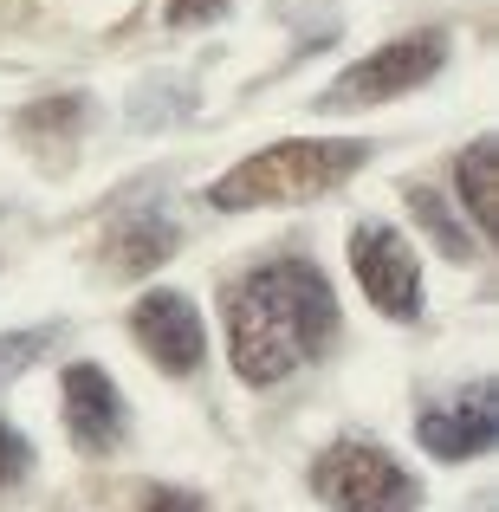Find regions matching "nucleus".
<instances>
[{
  "mask_svg": "<svg viewBox=\"0 0 499 512\" xmlns=\"http://www.w3.org/2000/svg\"><path fill=\"white\" fill-rule=\"evenodd\" d=\"M337 292L312 260H266L227 286V357L240 383L273 389L337 344Z\"/></svg>",
  "mask_w": 499,
  "mask_h": 512,
  "instance_id": "obj_1",
  "label": "nucleus"
},
{
  "mask_svg": "<svg viewBox=\"0 0 499 512\" xmlns=\"http://www.w3.org/2000/svg\"><path fill=\"white\" fill-rule=\"evenodd\" d=\"M363 163H370V143L363 137H292V143H273V150L247 156L240 169H227L208 188V201L227 214L292 208V201H318L331 188H344Z\"/></svg>",
  "mask_w": 499,
  "mask_h": 512,
  "instance_id": "obj_2",
  "label": "nucleus"
},
{
  "mask_svg": "<svg viewBox=\"0 0 499 512\" xmlns=\"http://www.w3.org/2000/svg\"><path fill=\"white\" fill-rule=\"evenodd\" d=\"M312 493L337 512H415L422 487L396 454L370 448V441H331L312 461Z\"/></svg>",
  "mask_w": 499,
  "mask_h": 512,
  "instance_id": "obj_3",
  "label": "nucleus"
},
{
  "mask_svg": "<svg viewBox=\"0 0 499 512\" xmlns=\"http://www.w3.org/2000/svg\"><path fill=\"white\" fill-rule=\"evenodd\" d=\"M448 65V33H409V39H389V46H376L370 59H357L344 78H331L325 85V111H357V104H389L402 98V91L428 85V78Z\"/></svg>",
  "mask_w": 499,
  "mask_h": 512,
  "instance_id": "obj_4",
  "label": "nucleus"
},
{
  "mask_svg": "<svg viewBox=\"0 0 499 512\" xmlns=\"http://www.w3.org/2000/svg\"><path fill=\"white\" fill-rule=\"evenodd\" d=\"M350 273H357L363 299L383 318H396V325H415V318H422V260H415V247L396 227L363 221L357 234H350Z\"/></svg>",
  "mask_w": 499,
  "mask_h": 512,
  "instance_id": "obj_5",
  "label": "nucleus"
},
{
  "mask_svg": "<svg viewBox=\"0 0 499 512\" xmlns=\"http://www.w3.org/2000/svg\"><path fill=\"white\" fill-rule=\"evenodd\" d=\"M130 338L143 344V357H150L163 376H195L201 350H208L201 312H195V299H182V292H143V299L130 305Z\"/></svg>",
  "mask_w": 499,
  "mask_h": 512,
  "instance_id": "obj_6",
  "label": "nucleus"
},
{
  "mask_svg": "<svg viewBox=\"0 0 499 512\" xmlns=\"http://www.w3.org/2000/svg\"><path fill=\"white\" fill-rule=\"evenodd\" d=\"M499 435V396L493 383H467L454 402H441V409H428L422 422H415V441H422L435 461H474V454H487Z\"/></svg>",
  "mask_w": 499,
  "mask_h": 512,
  "instance_id": "obj_7",
  "label": "nucleus"
},
{
  "mask_svg": "<svg viewBox=\"0 0 499 512\" xmlns=\"http://www.w3.org/2000/svg\"><path fill=\"white\" fill-rule=\"evenodd\" d=\"M65 435L85 454H117L130 435V409L98 363H72L65 370Z\"/></svg>",
  "mask_w": 499,
  "mask_h": 512,
  "instance_id": "obj_8",
  "label": "nucleus"
},
{
  "mask_svg": "<svg viewBox=\"0 0 499 512\" xmlns=\"http://www.w3.org/2000/svg\"><path fill=\"white\" fill-rule=\"evenodd\" d=\"M175 247H182V227L163 208H130L104 234V266L111 273H156L163 260H175Z\"/></svg>",
  "mask_w": 499,
  "mask_h": 512,
  "instance_id": "obj_9",
  "label": "nucleus"
},
{
  "mask_svg": "<svg viewBox=\"0 0 499 512\" xmlns=\"http://www.w3.org/2000/svg\"><path fill=\"white\" fill-rule=\"evenodd\" d=\"M454 182H461V201H467L480 234H499V150H493V137L467 143L461 163H454Z\"/></svg>",
  "mask_w": 499,
  "mask_h": 512,
  "instance_id": "obj_10",
  "label": "nucleus"
},
{
  "mask_svg": "<svg viewBox=\"0 0 499 512\" xmlns=\"http://www.w3.org/2000/svg\"><path fill=\"white\" fill-rule=\"evenodd\" d=\"M78 130H85V98H46V104L26 111L20 137L26 143H46V137H78Z\"/></svg>",
  "mask_w": 499,
  "mask_h": 512,
  "instance_id": "obj_11",
  "label": "nucleus"
},
{
  "mask_svg": "<svg viewBox=\"0 0 499 512\" xmlns=\"http://www.w3.org/2000/svg\"><path fill=\"white\" fill-rule=\"evenodd\" d=\"M59 344V325H33V331H7V338H0V389L13 383V376H26L33 370L39 357H46V350Z\"/></svg>",
  "mask_w": 499,
  "mask_h": 512,
  "instance_id": "obj_12",
  "label": "nucleus"
},
{
  "mask_svg": "<svg viewBox=\"0 0 499 512\" xmlns=\"http://www.w3.org/2000/svg\"><path fill=\"white\" fill-rule=\"evenodd\" d=\"M409 208L422 214V227L428 234L441 240V253H448V260H467V253H474V240L461 234V227H454V214H448V201L435 195V188H409Z\"/></svg>",
  "mask_w": 499,
  "mask_h": 512,
  "instance_id": "obj_13",
  "label": "nucleus"
},
{
  "mask_svg": "<svg viewBox=\"0 0 499 512\" xmlns=\"http://www.w3.org/2000/svg\"><path fill=\"white\" fill-rule=\"evenodd\" d=\"M26 467H33V441L13 422H0V493H7L13 480H26Z\"/></svg>",
  "mask_w": 499,
  "mask_h": 512,
  "instance_id": "obj_14",
  "label": "nucleus"
},
{
  "mask_svg": "<svg viewBox=\"0 0 499 512\" xmlns=\"http://www.w3.org/2000/svg\"><path fill=\"white\" fill-rule=\"evenodd\" d=\"M227 7H234V0H169V26H208V20H221Z\"/></svg>",
  "mask_w": 499,
  "mask_h": 512,
  "instance_id": "obj_15",
  "label": "nucleus"
},
{
  "mask_svg": "<svg viewBox=\"0 0 499 512\" xmlns=\"http://www.w3.org/2000/svg\"><path fill=\"white\" fill-rule=\"evenodd\" d=\"M143 512H208V506H201L195 493H175V487H163V493H150V506H143Z\"/></svg>",
  "mask_w": 499,
  "mask_h": 512,
  "instance_id": "obj_16",
  "label": "nucleus"
}]
</instances>
